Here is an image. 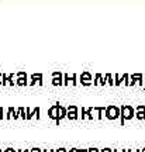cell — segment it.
<instances>
[{
	"instance_id": "6da1fadb",
	"label": "cell",
	"mask_w": 145,
	"mask_h": 152,
	"mask_svg": "<svg viewBox=\"0 0 145 152\" xmlns=\"http://www.w3.org/2000/svg\"><path fill=\"white\" fill-rule=\"evenodd\" d=\"M104 113H106V117L108 120H118L121 115V109L117 106H108V107H106Z\"/></svg>"
},
{
	"instance_id": "7a4b0ae2",
	"label": "cell",
	"mask_w": 145,
	"mask_h": 152,
	"mask_svg": "<svg viewBox=\"0 0 145 152\" xmlns=\"http://www.w3.org/2000/svg\"><path fill=\"white\" fill-rule=\"evenodd\" d=\"M120 109H121V115H120L121 124H124L125 120H131V118H134L135 117L134 109H133L131 106H123V107H120Z\"/></svg>"
},
{
	"instance_id": "3957f363",
	"label": "cell",
	"mask_w": 145,
	"mask_h": 152,
	"mask_svg": "<svg viewBox=\"0 0 145 152\" xmlns=\"http://www.w3.org/2000/svg\"><path fill=\"white\" fill-rule=\"evenodd\" d=\"M59 111H61V104H59V103L58 104H54V106L48 110V117L56 121V120L59 118Z\"/></svg>"
},
{
	"instance_id": "277c9868",
	"label": "cell",
	"mask_w": 145,
	"mask_h": 152,
	"mask_svg": "<svg viewBox=\"0 0 145 152\" xmlns=\"http://www.w3.org/2000/svg\"><path fill=\"white\" fill-rule=\"evenodd\" d=\"M68 113H66V118H69V120H78L79 118V115H78V107L76 106H69L68 107Z\"/></svg>"
},
{
	"instance_id": "5b68a950",
	"label": "cell",
	"mask_w": 145,
	"mask_h": 152,
	"mask_svg": "<svg viewBox=\"0 0 145 152\" xmlns=\"http://www.w3.org/2000/svg\"><path fill=\"white\" fill-rule=\"evenodd\" d=\"M135 117L138 120H145V106H138V107H137Z\"/></svg>"
},
{
	"instance_id": "8992f818",
	"label": "cell",
	"mask_w": 145,
	"mask_h": 152,
	"mask_svg": "<svg viewBox=\"0 0 145 152\" xmlns=\"http://www.w3.org/2000/svg\"><path fill=\"white\" fill-rule=\"evenodd\" d=\"M26 111H27V120H31L32 117H34V115H37L38 118H40V109H34V110H30L27 107V109H26Z\"/></svg>"
},
{
	"instance_id": "52a82bcc",
	"label": "cell",
	"mask_w": 145,
	"mask_h": 152,
	"mask_svg": "<svg viewBox=\"0 0 145 152\" xmlns=\"http://www.w3.org/2000/svg\"><path fill=\"white\" fill-rule=\"evenodd\" d=\"M66 113H68V110L65 109V107H62V106H61V111H59V118L56 120V124H59V121H61L62 118H65V117H66Z\"/></svg>"
},
{
	"instance_id": "ba28073f",
	"label": "cell",
	"mask_w": 145,
	"mask_h": 152,
	"mask_svg": "<svg viewBox=\"0 0 145 152\" xmlns=\"http://www.w3.org/2000/svg\"><path fill=\"white\" fill-rule=\"evenodd\" d=\"M17 113H18V115H20V117H21L23 120L27 118V111L24 110V107H20V109L17 110Z\"/></svg>"
},
{
	"instance_id": "9c48e42d",
	"label": "cell",
	"mask_w": 145,
	"mask_h": 152,
	"mask_svg": "<svg viewBox=\"0 0 145 152\" xmlns=\"http://www.w3.org/2000/svg\"><path fill=\"white\" fill-rule=\"evenodd\" d=\"M94 110L97 111V118H102L103 113L106 111V109H104V107H94Z\"/></svg>"
},
{
	"instance_id": "30bf717a",
	"label": "cell",
	"mask_w": 145,
	"mask_h": 152,
	"mask_svg": "<svg viewBox=\"0 0 145 152\" xmlns=\"http://www.w3.org/2000/svg\"><path fill=\"white\" fill-rule=\"evenodd\" d=\"M69 152H87V149H70Z\"/></svg>"
},
{
	"instance_id": "8fae6325",
	"label": "cell",
	"mask_w": 145,
	"mask_h": 152,
	"mask_svg": "<svg viewBox=\"0 0 145 152\" xmlns=\"http://www.w3.org/2000/svg\"><path fill=\"white\" fill-rule=\"evenodd\" d=\"M30 152H42V149H40V148H31Z\"/></svg>"
},
{
	"instance_id": "7c38bea8",
	"label": "cell",
	"mask_w": 145,
	"mask_h": 152,
	"mask_svg": "<svg viewBox=\"0 0 145 152\" xmlns=\"http://www.w3.org/2000/svg\"><path fill=\"white\" fill-rule=\"evenodd\" d=\"M87 152H100V149H97V148H90V149H87Z\"/></svg>"
},
{
	"instance_id": "4fadbf2b",
	"label": "cell",
	"mask_w": 145,
	"mask_h": 152,
	"mask_svg": "<svg viewBox=\"0 0 145 152\" xmlns=\"http://www.w3.org/2000/svg\"><path fill=\"white\" fill-rule=\"evenodd\" d=\"M3 152H16V149H13V148H7V149H4Z\"/></svg>"
},
{
	"instance_id": "5bb4252c",
	"label": "cell",
	"mask_w": 145,
	"mask_h": 152,
	"mask_svg": "<svg viewBox=\"0 0 145 152\" xmlns=\"http://www.w3.org/2000/svg\"><path fill=\"white\" fill-rule=\"evenodd\" d=\"M55 152H66V149H65V148H59V149H56Z\"/></svg>"
},
{
	"instance_id": "9a60e30c",
	"label": "cell",
	"mask_w": 145,
	"mask_h": 152,
	"mask_svg": "<svg viewBox=\"0 0 145 152\" xmlns=\"http://www.w3.org/2000/svg\"><path fill=\"white\" fill-rule=\"evenodd\" d=\"M100 152H111V149H110V148H106V149H102Z\"/></svg>"
},
{
	"instance_id": "2e32d148",
	"label": "cell",
	"mask_w": 145,
	"mask_h": 152,
	"mask_svg": "<svg viewBox=\"0 0 145 152\" xmlns=\"http://www.w3.org/2000/svg\"><path fill=\"white\" fill-rule=\"evenodd\" d=\"M17 152H30V149H18Z\"/></svg>"
},
{
	"instance_id": "e0dca14e",
	"label": "cell",
	"mask_w": 145,
	"mask_h": 152,
	"mask_svg": "<svg viewBox=\"0 0 145 152\" xmlns=\"http://www.w3.org/2000/svg\"><path fill=\"white\" fill-rule=\"evenodd\" d=\"M42 152H55L54 149H42Z\"/></svg>"
},
{
	"instance_id": "ac0fdd59",
	"label": "cell",
	"mask_w": 145,
	"mask_h": 152,
	"mask_svg": "<svg viewBox=\"0 0 145 152\" xmlns=\"http://www.w3.org/2000/svg\"><path fill=\"white\" fill-rule=\"evenodd\" d=\"M3 83V77H1V75H0V85Z\"/></svg>"
},
{
	"instance_id": "d6986e66",
	"label": "cell",
	"mask_w": 145,
	"mask_h": 152,
	"mask_svg": "<svg viewBox=\"0 0 145 152\" xmlns=\"http://www.w3.org/2000/svg\"><path fill=\"white\" fill-rule=\"evenodd\" d=\"M116 152H127L125 149H121V151H116Z\"/></svg>"
},
{
	"instance_id": "ffe728a7",
	"label": "cell",
	"mask_w": 145,
	"mask_h": 152,
	"mask_svg": "<svg viewBox=\"0 0 145 152\" xmlns=\"http://www.w3.org/2000/svg\"><path fill=\"white\" fill-rule=\"evenodd\" d=\"M1 113H3V109H1V107H0V114H1Z\"/></svg>"
},
{
	"instance_id": "44dd1931",
	"label": "cell",
	"mask_w": 145,
	"mask_h": 152,
	"mask_svg": "<svg viewBox=\"0 0 145 152\" xmlns=\"http://www.w3.org/2000/svg\"><path fill=\"white\" fill-rule=\"evenodd\" d=\"M128 152H140V151H138V149H137V151H128Z\"/></svg>"
},
{
	"instance_id": "7402d4cb",
	"label": "cell",
	"mask_w": 145,
	"mask_h": 152,
	"mask_svg": "<svg viewBox=\"0 0 145 152\" xmlns=\"http://www.w3.org/2000/svg\"><path fill=\"white\" fill-rule=\"evenodd\" d=\"M142 152H145V148H144V149H142Z\"/></svg>"
}]
</instances>
